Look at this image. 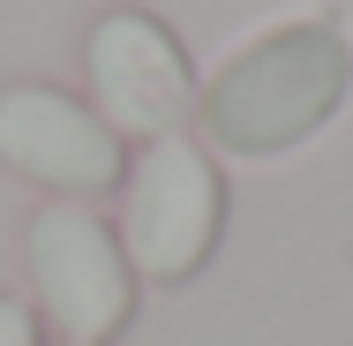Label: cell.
I'll return each instance as SVG.
<instances>
[{
    "mask_svg": "<svg viewBox=\"0 0 353 346\" xmlns=\"http://www.w3.org/2000/svg\"><path fill=\"white\" fill-rule=\"evenodd\" d=\"M353 98V30L331 8H301L241 38L196 90V128L211 158L271 166L316 143Z\"/></svg>",
    "mask_w": 353,
    "mask_h": 346,
    "instance_id": "6da1fadb",
    "label": "cell"
},
{
    "mask_svg": "<svg viewBox=\"0 0 353 346\" xmlns=\"http://www.w3.org/2000/svg\"><path fill=\"white\" fill-rule=\"evenodd\" d=\"M0 346H38L30 309H23V301H8V294H0Z\"/></svg>",
    "mask_w": 353,
    "mask_h": 346,
    "instance_id": "8992f818",
    "label": "cell"
},
{
    "mask_svg": "<svg viewBox=\"0 0 353 346\" xmlns=\"http://www.w3.org/2000/svg\"><path fill=\"white\" fill-rule=\"evenodd\" d=\"M0 166L23 173L30 189H53L61 204L105 196L128 173L121 136L98 121V106H83L61 83H8L0 90Z\"/></svg>",
    "mask_w": 353,
    "mask_h": 346,
    "instance_id": "5b68a950",
    "label": "cell"
},
{
    "mask_svg": "<svg viewBox=\"0 0 353 346\" xmlns=\"http://www.w3.org/2000/svg\"><path fill=\"white\" fill-rule=\"evenodd\" d=\"M225 233V173L203 143H143L121 173V256L136 278L188 286Z\"/></svg>",
    "mask_w": 353,
    "mask_h": 346,
    "instance_id": "7a4b0ae2",
    "label": "cell"
},
{
    "mask_svg": "<svg viewBox=\"0 0 353 346\" xmlns=\"http://www.w3.org/2000/svg\"><path fill=\"white\" fill-rule=\"evenodd\" d=\"M23 271L46 309V324L68 346H105L136 316V271L121 256V233L90 204H46L23 226Z\"/></svg>",
    "mask_w": 353,
    "mask_h": 346,
    "instance_id": "3957f363",
    "label": "cell"
},
{
    "mask_svg": "<svg viewBox=\"0 0 353 346\" xmlns=\"http://www.w3.org/2000/svg\"><path fill=\"white\" fill-rule=\"evenodd\" d=\"M83 75H90V106L113 136L165 143L196 121V61L181 46L173 23H158L150 8H105L83 38Z\"/></svg>",
    "mask_w": 353,
    "mask_h": 346,
    "instance_id": "277c9868",
    "label": "cell"
}]
</instances>
